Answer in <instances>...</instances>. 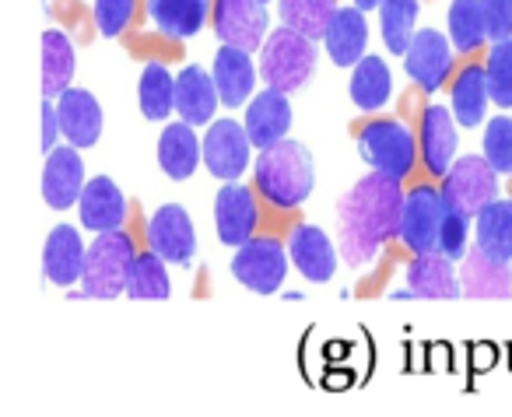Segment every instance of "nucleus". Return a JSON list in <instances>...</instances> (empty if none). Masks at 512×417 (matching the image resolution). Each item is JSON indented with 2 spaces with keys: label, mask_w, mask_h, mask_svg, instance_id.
Segmentation results:
<instances>
[{
  "label": "nucleus",
  "mask_w": 512,
  "mask_h": 417,
  "mask_svg": "<svg viewBox=\"0 0 512 417\" xmlns=\"http://www.w3.org/2000/svg\"><path fill=\"white\" fill-rule=\"evenodd\" d=\"M474 232V249H481L495 263H512V197L491 200L474 218Z\"/></svg>",
  "instance_id": "26"
},
{
  "label": "nucleus",
  "mask_w": 512,
  "mask_h": 417,
  "mask_svg": "<svg viewBox=\"0 0 512 417\" xmlns=\"http://www.w3.org/2000/svg\"><path fill=\"white\" fill-rule=\"evenodd\" d=\"M57 134H64V127H60V113H57V106L46 99L43 102V151L57 148Z\"/></svg>",
  "instance_id": "42"
},
{
  "label": "nucleus",
  "mask_w": 512,
  "mask_h": 417,
  "mask_svg": "<svg viewBox=\"0 0 512 417\" xmlns=\"http://www.w3.org/2000/svg\"><path fill=\"white\" fill-rule=\"evenodd\" d=\"M74 78V43L67 32L46 29L43 32V95L46 99H60L71 88Z\"/></svg>",
  "instance_id": "31"
},
{
  "label": "nucleus",
  "mask_w": 512,
  "mask_h": 417,
  "mask_svg": "<svg viewBox=\"0 0 512 417\" xmlns=\"http://www.w3.org/2000/svg\"><path fill=\"white\" fill-rule=\"evenodd\" d=\"M137 249L130 242V235L102 232L95 235V242L88 246L85 256V274H81V291L71 298H120L127 295L130 270H134Z\"/></svg>",
  "instance_id": "4"
},
{
  "label": "nucleus",
  "mask_w": 512,
  "mask_h": 417,
  "mask_svg": "<svg viewBox=\"0 0 512 417\" xmlns=\"http://www.w3.org/2000/svg\"><path fill=\"white\" fill-rule=\"evenodd\" d=\"M148 249H155L165 263H176V267H186L197 256V232L183 204H165L151 214Z\"/></svg>",
  "instance_id": "13"
},
{
  "label": "nucleus",
  "mask_w": 512,
  "mask_h": 417,
  "mask_svg": "<svg viewBox=\"0 0 512 417\" xmlns=\"http://www.w3.org/2000/svg\"><path fill=\"white\" fill-rule=\"evenodd\" d=\"M260 4H271V0H260Z\"/></svg>",
  "instance_id": "44"
},
{
  "label": "nucleus",
  "mask_w": 512,
  "mask_h": 417,
  "mask_svg": "<svg viewBox=\"0 0 512 417\" xmlns=\"http://www.w3.org/2000/svg\"><path fill=\"white\" fill-rule=\"evenodd\" d=\"M211 22L214 32H218L221 43L228 46H242V50H260L267 43V4L260 0H214V11H211Z\"/></svg>",
  "instance_id": "10"
},
{
  "label": "nucleus",
  "mask_w": 512,
  "mask_h": 417,
  "mask_svg": "<svg viewBox=\"0 0 512 417\" xmlns=\"http://www.w3.org/2000/svg\"><path fill=\"white\" fill-rule=\"evenodd\" d=\"M365 46H369V22H365L362 8H337L334 18L327 25V36H323V50L334 60L337 67H355L365 57Z\"/></svg>",
  "instance_id": "23"
},
{
  "label": "nucleus",
  "mask_w": 512,
  "mask_h": 417,
  "mask_svg": "<svg viewBox=\"0 0 512 417\" xmlns=\"http://www.w3.org/2000/svg\"><path fill=\"white\" fill-rule=\"evenodd\" d=\"M348 92H351V102H355L362 113H372V109L386 106L393 92V74H390V67H386V60L376 57V53H365V57L351 67Z\"/></svg>",
  "instance_id": "28"
},
{
  "label": "nucleus",
  "mask_w": 512,
  "mask_h": 417,
  "mask_svg": "<svg viewBox=\"0 0 512 417\" xmlns=\"http://www.w3.org/2000/svg\"><path fill=\"white\" fill-rule=\"evenodd\" d=\"M253 141H249L246 123L235 120H214L204 134V169L221 183H235L249 169Z\"/></svg>",
  "instance_id": "9"
},
{
  "label": "nucleus",
  "mask_w": 512,
  "mask_h": 417,
  "mask_svg": "<svg viewBox=\"0 0 512 417\" xmlns=\"http://www.w3.org/2000/svg\"><path fill=\"white\" fill-rule=\"evenodd\" d=\"M211 74H214V85H218L221 106L239 109L256 95L253 88H256V78H260V67H253V57H249V50H242V46L221 43V50L214 53Z\"/></svg>",
  "instance_id": "16"
},
{
  "label": "nucleus",
  "mask_w": 512,
  "mask_h": 417,
  "mask_svg": "<svg viewBox=\"0 0 512 417\" xmlns=\"http://www.w3.org/2000/svg\"><path fill=\"white\" fill-rule=\"evenodd\" d=\"M379 4H383V0H355V8H362L365 15H369V11H379Z\"/></svg>",
  "instance_id": "43"
},
{
  "label": "nucleus",
  "mask_w": 512,
  "mask_h": 417,
  "mask_svg": "<svg viewBox=\"0 0 512 417\" xmlns=\"http://www.w3.org/2000/svg\"><path fill=\"white\" fill-rule=\"evenodd\" d=\"M134 8L137 0H95V25H99V32L106 39H116L123 36V29L130 25V18H134Z\"/></svg>",
  "instance_id": "40"
},
{
  "label": "nucleus",
  "mask_w": 512,
  "mask_h": 417,
  "mask_svg": "<svg viewBox=\"0 0 512 417\" xmlns=\"http://www.w3.org/2000/svg\"><path fill=\"white\" fill-rule=\"evenodd\" d=\"M256 193L242 183H225L214 197V228H218V239L225 246L239 249L242 242L253 239V228H256Z\"/></svg>",
  "instance_id": "15"
},
{
  "label": "nucleus",
  "mask_w": 512,
  "mask_h": 417,
  "mask_svg": "<svg viewBox=\"0 0 512 417\" xmlns=\"http://www.w3.org/2000/svg\"><path fill=\"white\" fill-rule=\"evenodd\" d=\"M442 197L446 207L477 218L491 200H498V172L484 155H463L453 162V169L442 176Z\"/></svg>",
  "instance_id": "6"
},
{
  "label": "nucleus",
  "mask_w": 512,
  "mask_h": 417,
  "mask_svg": "<svg viewBox=\"0 0 512 417\" xmlns=\"http://www.w3.org/2000/svg\"><path fill=\"white\" fill-rule=\"evenodd\" d=\"M200 162H204V141H197L193 123H169L158 137V169L169 179H190Z\"/></svg>",
  "instance_id": "25"
},
{
  "label": "nucleus",
  "mask_w": 512,
  "mask_h": 417,
  "mask_svg": "<svg viewBox=\"0 0 512 417\" xmlns=\"http://www.w3.org/2000/svg\"><path fill=\"white\" fill-rule=\"evenodd\" d=\"M456 116L446 106H428L421 116V158L432 176H446L456 162V148H460V134H456Z\"/></svg>",
  "instance_id": "18"
},
{
  "label": "nucleus",
  "mask_w": 512,
  "mask_h": 417,
  "mask_svg": "<svg viewBox=\"0 0 512 417\" xmlns=\"http://www.w3.org/2000/svg\"><path fill=\"white\" fill-rule=\"evenodd\" d=\"M242 123H246L249 141H253L256 151L281 144L288 137V130H292V102H288V92H278V88L256 92L246 102V120Z\"/></svg>",
  "instance_id": "14"
},
{
  "label": "nucleus",
  "mask_w": 512,
  "mask_h": 417,
  "mask_svg": "<svg viewBox=\"0 0 512 417\" xmlns=\"http://www.w3.org/2000/svg\"><path fill=\"white\" fill-rule=\"evenodd\" d=\"M253 183L267 204L281 207V211H295L316 190L313 151L299 141H288V137L274 148H264L253 165Z\"/></svg>",
  "instance_id": "2"
},
{
  "label": "nucleus",
  "mask_w": 512,
  "mask_h": 417,
  "mask_svg": "<svg viewBox=\"0 0 512 417\" xmlns=\"http://www.w3.org/2000/svg\"><path fill=\"white\" fill-rule=\"evenodd\" d=\"M418 8L421 0H383L379 4V29H383V43L393 57H404L411 46L414 32H418Z\"/></svg>",
  "instance_id": "33"
},
{
  "label": "nucleus",
  "mask_w": 512,
  "mask_h": 417,
  "mask_svg": "<svg viewBox=\"0 0 512 417\" xmlns=\"http://www.w3.org/2000/svg\"><path fill=\"white\" fill-rule=\"evenodd\" d=\"M481 11L491 43L512 39V0H481Z\"/></svg>",
  "instance_id": "41"
},
{
  "label": "nucleus",
  "mask_w": 512,
  "mask_h": 417,
  "mask_svg": "<svg viewBox=\"0 0 512 417\" xmlns=\"http://www.w3.org/2000/svg\"><path fill=\"white\" fill-rule=\"evenodd\" d=\"M446 253H418L407 267V288L418 298H435V302H453L463 298V281Z\"/></svg>",
  "instance_id": "20"
},
{
  "label": "nucleus",
  "mask_w": 512,
  "mask_h": 417,
  "mask_svg": "<svg viewBox=\"0 0 512 417\" xmlns=\"http://www.w3.org/2000/svg\"><path fill=\"white\" fill-rule=\"evenodd\" d=\"M358 155L365 158L372 172H383L404 183L418 162V141L414 134L397 120H379L358 134Z\"/></svg>",
  "instance_id": "5"
},
{
  "label": "nucleus",
  "mask_w": 512,
  "mask_h": 417,
  "mask_svg": "<svg viewBox=\"0 0 512 417\" xmlns=\"http://www.w3.org/2000/svg\"><path fill=\"white\" fill-rule=\"evenodd\" d=\"M85 162H81V148L74 144H57L46 151L43 165V200L53 211H71L85 193Z\"/></svg>",
  "instance_id": "12"
},
{
  "label": "nucleus",
  "mask_w": 512,
  "mask_h": 417,
  "mask_svg": "<svg viewBox=\"0 0 512 417\" xmlns=\"http://www.w3.org/2000/svg\"><path fill=\"white\" fill-rule=\"evenodd\" d=\"M211 0H148V15L155 29L169 39H190L211 18Z\"/></svg>",
  "instance_id": "27"
},
{
  "label": "nucleus",
  "mask_w": 512,
  "mask_h": 417,
  "mask_svg": "<svg viewBox=\"0 0 512 417\" xmlns=\"http://www.w3.org/2000/svg\"><path fill=\"white\" fill-rule=\"evenodd\" d=\"M137 106H141L144 120L162 123L169 113H176V78L165 71L162 64H148L137 81Z\"/></svg>",
  "instance_id": "32"
},
{
  "label": "nucleus",
  "mask_w": 512,
  "mask_h": 417,
  "mask_svg": "<svg viewBox=\"0 0 512 417\" xmlns=\"http://www.w3.org/2000/svg\"><path fill=\"white\" fill-rule=\"evenodd\" d=\"M453 39H446L439 29H418L404 53V67L411 74V81L421 92H439L442 85L453 74V50H449Z\"/></svg>",
  "instance_id": "11"
},
{
  "label": "nucleus",
  "mask_w": 512,
  "mask_h": 417,
  "mask_svg": "<svg viewBox=\"0 0 512 417\" xmlns=\"http://www.w3.org/2000/svg\"><path fill=\"white\" fill-rule=\"evenodd\" d=\"M221 106L218 85H214V74H207L204 67H186L176 74V113L179 120L193 123V127H204L214 120Z\"/></svg>",
  "instance_id": "24"
},
{
  "label": "nucleus",
  "mask_w": 512,
  "mask_h": 417,
  "mask_svg": "<svg viewBox=\"0 0 512 417\" xmlns=\"http://www.w3.org/2000/svg\"><path fill=\"white\" fill-rule=\"evenodd\" d=\"M463 295L467 298H509L512 291V263H495L474 249L463 256Z\"/></svg>",
  "instance_id": "29"
},
{
  "label": "nucleus",
  "mask_w": 512,
  "mask_h": 417,
  "mask_svg": "<svg viewBox=\"0 0 512 417\" xmlns=\"http://www.w3.org/2000/svg\"><path fill=\"white\" fill-rule=\"evenodd\" d=\"M404 186L400 179L369 172L337 204V242L348 267H365L379 256L386 242L400 239L404 221Z\"/></svg>",
  "instance_id": "1"
},
{
  "label": "nucleus",
  "mask_w": 512,
  "mask_h": 417,
  "mask_svg": "<svg viewBox=\"0 0 512 417\" xmlns=\"http://www.w3.org/2000/svg\"><path fill=\"white\" fill-rule=\"evenodd\" d=\"M57 113H60V127H64L67 144L74 148H92L102 137V106L95 102L92 92L85 88H67L57 99Z\"/></svg>",
  "instance_id": "22"
},
{
  "label": "nucleus",
  "mask_w": 512,
  "mask_h": 417,
  "mask_svg": "<svg viewBox=\"0 0 512 417\" xmlns=\"http://www.w3.org/2000/svg\"><path fill=\"white\" fill-rule=\"evenodd\" d=\"M449 99H453L449 109H453L460 127H477V123H484V113H488V106H491L488 71H484V67H467V71H460L453 81V95H449Z\"/></svg>",
  "instance_id": "30"
},
{
  "label": "nucleus",
  "mask_w": 512,
  "mask_h": 417,
  "mask_svg": "<svg viewBox=\"0 0 512 417\" xmlns=\"http://www.w3.org/2000/svg\"><path fill=\"white\" fill-rule=\"evenodd\" d=\"M484 158L498 176H512V116H495L484 127Z\"/></svg>",
  "instance_id": "38"
},
{
  "label": "nucleus",
  "mask_w": 512,
  "mask_h": 417,
  "mask_svg": "<svg viewBox=\"0 0 512 417\" xmlns=\"http://www.w3.org/2000/svg\"><path fill=\"white\" fill-rule=\"evenodd\" d=\"M85 242H81V232L74 225H57L50 235H46L43 246V277L57 288H71V284H81V274H85Z\"/></svg>",
  "instance_id": "17"
},
{
  "label": "nucleus",
  "mask_w": 512,
  "mask_h": 417,
  "mask_svg": "<svg viewBox=\"0 0 512 417\" xmlns=\"http://www.w3.org/2000/svg\"><path fill=\"white\" fill-rule=\"evenodd\" d=\"M446 18H449V39H453V46L460 53H474V50H481L484 43H491L481 0H453Z\"/></svg>",
  "instance_id": "35"
},
{
  "label": "nucleus",
  "mask_w": 512,
  "mask_h": 417,
  "mask_svg": "<svg viewBox=\"0 0 512 417\" xmlns=\"http://www.w3.org/2000/svg\"><path fill=\"white\" fill-rule=\"evenodd\" d=\"M292 253L278 239H249L232 256V277L256 295H278L288 277Z\"/></svg>",
  "instance_id": "7"
},
{
  "label": "nucleus",
  "mask_w": 512,
  "mask_h": 417,
  "mask_svg": "<svg viewBox=\"0 0 512 417\" xmlns=\"http://www.w3.org/2000/svg\"><path fill=\"white\" fill-rule=\"evenodd\" d=\"M165 267H169V263H165L155 249L137 253L134 270H130V281H127V298H137V302H162V298H169L172 281Z\"/></svg>",
  "instance_id": "34"
},
{
  "label": "nucleus",
  "mask_w": 512,
  "mask_h": 417,
  "mask_svg": "<svg viewBox=\"0 0 512 417\" xmlns=\"http://www.w3.org/2000/svg\"><path fill=\"white\" fill-rule=\"evenodd\" d=\"M316 57H320L316 39L281 25V29H274L271 36H267V43L260 46V78H264L267 88H278V92L292 95L313 81Z\"/></svg>",
  "instance_id": "3"
},
{
  "label": "nucleus",
  "mask_w": 512,
  "mask_h": 417,
  "mask_svg": "<svg viewBox=\"0 0 512 417\" xmlns=\"http://www.w3.org/2000/svg\"><path fill=\"white\" fill-rule=\"evenodd\" d=\"M484 71H488L491 102H495L498 109H512V39L491 43Z\"/></svg>",
  "instance_id": "37"
},
{
  "label": "nucleus",
  "mask_w": 512,
  "mask_h": 417,
  "mask_svg": "<svg viewBox=\"0 0 512 417\" xmlns=\"http://www.w3.org/2000/svg\"><path fill=\"white\" fill-rule=\"evenodd\" d=\"M470 221L467 214L446 207V221H442V239H439V253H446L449 260H463L470 253Z\"/></svg>",
  "instance_id": "39"
},
{
  "label": "nucleus",
  "mask_w": 512,
  "mask_h": 417,
  "mask_svg": "<svg viewBox=\"0 0 512 417\" xmlns=\"http://www.w3.org/2000/svg\"><path fill=\"white\" fill-rule=\"evenodd\" d=\"M442 221H446V197L439 186H414L404 200V221H400V242L418 253H439Z\"/></svg>",
  "instance_id": "8"
},
{
  "label": "nucleus",
  "mask_w": 512,
  "mask_h": 417,
  "mask_svg": "<svg viewBox=\"0 0 512 417\" xmlns=\"http://www.w3.org/2000/svg\"><path fill=\"white\" fill-rule=\"evenodd\" d=\"M78 211H81V225L88 232L95 235L116 232L127 221V197H123V190L109 176H95L88 179L85 193H81Z\"/></svg>",
  "instance_id": "19"
},
{
  "label": "nucleus",
  "mask_w": 512,
  "mask_h": 417,
  "mask_svg": "<svg viewBox=\"0 0 512 417\" xmlns=\"http://www.w3.org/2000/svg\"><path fill=\"white\" fill-rule=\"evenodd\" d=\"M288 253L292 263L306 281L313 284H327L337 270V249L330 242V235L316 225H299L288 239Z\"/></svg>",
  "instance_id": "21"
},
{
  "label": "nucleus",
  "mask_w": 512,
  "mask_h": 417,
  "mask_svg": "<svg viewBox=\"0 0 512 417\" xmlns=\"http://www.w3.org/2000/svg\"><path fill=\"white\" fill-rule=\"evenodd\" d=\"M278 8H281V25L323 43L337 4L334 0H278Z\"/></svg>",
  "instance_id": "36"
}]
</instances>
